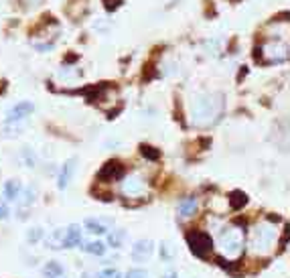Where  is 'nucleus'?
<instances>
[{
  "label": "nucleus",
  "instance_id": "obj_10",
  "mask_svg": "<svg viewBox=\"0 0 290 278\" xmlns=\"http://www.w3.org/2000/svg\"><path fill=\"white\" fill-rule=\"evenodd\" d=\"M73 172H75V158H69V160L61 166V172H59V177H57V187H59L61 191L69 185V181H71Z\"/></svg>",
  "mask_w": 290,
  "mask_h": 278
},
{
  "label": "nucleus",
  "instance_id": "obj_4",
  "mask_svg": "<svg viewBox=\"0 0 290 278\" xmlns=\"http://www.w3.org/2000/svg\"><path fill=\"white\" fill-rule=\"evenodd\" d=\"M288 59V45L286 41L280 39H268L258 47V61L264 65H274V63H284Z\"/></svg>",
  "mask_w": 290,
  "mask_h": 278
},
{
  "label": "nucleus",
  "instance_id": "obj_25",
  "mask_svg": "<svg viewBox=\"0 0 290 278\" xmlns=\"http://www.w3.org/2000/svg\"><path fill=\"white\" fill-rule=\"evenodd\" d=\"M18 2L24 10H32V8H39L43 4V0H18Z\"/></svg>",
  "mask_w": 290,
  "mask_h": 278
},
{
  "label": "nucleus",
  "instance_id": "obj_14",
  "mask_svg": "<svg viewBox=\"0 0 290 278\" xmlns=\"http://www.w3.org/2000/svg\"><path fill=\"white\" fill-rule=\"evenodd\" d=\"M83 227H85L89 233H93V235H101V233H105V231H107V227H105L103 219L99 221V219H93V217H87V219L83 221Z\"/></svg>",
  "mask_w": 290,
  "mask_h": 278
},
{
  "label": "nucleus",
  "instance_id": "obj_11",
  "mask_svg": "<svg viewBox=\"0 0 290 278\" xmlns=\"http://www.w3.org/2000/svg\"><path fill=\"white\" fill-rule=\"evenodd\" d=\"M75 246H81V227H79L77 223H71V225L65 229L63 248H75Z\"/></svg>",
  "mask_w": 290,
  "mask_h": 278
},
{
  "label": "nucleus",
  "instance_id": "obj_30",
  "mask_svg": "<svg viewBox=\"0 0 290 278\" xmlns=\"http://www.w3.org/2000/svg\"><path fill=\"white\" fill-rule=\"evenodd\" d=\"M162 278H176V272H166Z\"/></svg>",
  "mask_w": 290,
  "mask_h": 278
},
{
  "label": "nucleus",
  "instance_id": "obj_7",
  "mask_svg": "<svg viewBox=\"0 0 290 278\" xmlns=\"http://www.w3.org/2000/svg\"><path fill=\"white\" fill-rule=\"evenodd\" d=\"M122 177H124V166H122L118 160H110V162H105V164L99 168V172H97V179H99L101 183L120 181Z\"/></svg>",
  "mask_w": 290,
  "mask_h": 278
},
{
  "label": "nucleus",
  "instance_id": "obj_6",
  "mask_svg": "<svg viewBox=\"0 0 290 278\" xmlns=\"http://www.w3.org/2000/svg\"><path fill=\"white\" fill-rule=\"evenodd\" d=\"M185 239H187L189 250H191L197 258H207L209 252L213 250V239H211V235H209L207 231L193 229V231H189V233L185 235Z\"/></svg>",
  "mask_w": 290,
  "mask_h": 278
},
{
  "label": "nucleus",
  "instance_id": "obj_2",
  "mask_svg": "<svg viewBox=\"0 0 290 278\" xmlns=\"http://www.w3.org/2000/svg\"><path fill=\"white\" fill-rule=\"evenodd\" d=\"M278 241V229L270 219H262L253 225L251 237H249V250L256 256H268L272 254L274 246Z\"/></svg>",
  "mask_w": 290,
  "mask_h": 278
},
{
  "label": "nucleus",
  "instance_id": "obj_19",
  "mask_svg": "<svg viewBox=\"0 0 290 278\" xmlns=\"http://www.w3.org/2000/svg\"><path fill=\"white\" fill-rule=\"evenodd\" d=\"M79 248L87 254H93V256H103L105 254V244H101V241H87V244H81Z\"/></svg>",
  "mask_w": 290,
  "mask_h": 278
},
{
  "label": "nucleus",
  "instance_id": "obj_27",
  "mask_svg": "<svg viewBox=\"0 0 290 278\" xmlns=\"http://www.w3.org/2000/svg\"><path fill=\"white\" fill-rule=\"evenodd\" d=\"M116 270L114 268H105V270H101L99 274H97V278H116Z\"/></svg>",
  "mask_w": 290,
  "mask_h": 278
},
{
  "label": "nucleus",
  "instance_id": "obj_17",
  "mask_svg": "<svg viewBox=\"0 0 290 278\" xmlns=\"http://www.w3.org/2000/svg\"><path fill=\"white\" fill-rule=\"evenodd\" d=\"M227 201H229L231 209H241L247 203V195L243 191H231L229 197H227Z\"/></svg>",
  "mask_w": 290,
  "mask_h": 278
},
{
  "label": "nucleus",
  "instance_id": "obj_23",
  "mask_svg": "<svg viewBox=\"0 0 290 278\" xmlns=\"http://www.w3.org/2000/svg\"><path fill=\"white\" fill-rule=\"evenodd\" d=\"M142 156H144V158H150V160H156V158L160 156V152L154 150L152 146H142Z\"/></svg>",
  "mask_w": 290,
  "mask_h": 278
},
{
  "label": "nucleus",
  "instance_id": "obj_29",
  "mask_svg": "<svg viewBox=\"0 0 290 278\" xmlns=\"http://www.w3.org/2000/svg\"><path fill=\"white\" fill-rule=\"evenodd\" d=\"M103 2H105V8H110V10H112V8H114V6H118L122 0H103Z\"/></svg>",
  "mask_w": 290,
  "mask_h": 278
},
{
  "label": "nucleus",
  "instance_id": "obj_15",
  "mask_svg": "<svg viewBox=\"0 0 290 278\" xmlns=\"http://www.w3.org/2000/svg\"><path fill=\"white\" fill-rule=\"evenodd\" d=\"M20 191H22V185L18 183V181H6L4 183V197L8 199V201H16L18 199V195H20Z\"/></svg>",
  "mask_w": 290,
  "mask_h": 278
},
{
  "label": "nucleus",
  "instance_id": "obj_22",
  "mask_svg": "<svg viewBox=\"0 0 290 278\" xmlns=\"http://www.w3.org/2000/svg\"><path fill=\"white\" fill-rule=\"evenodd\" d=\"M160 258H162L164 262H168V260L172 258V246H170L168 241H162V244H160Z\"/></svg>",
  "mask_w": 290,
  "mask_h": 278
},
{
  "label": "nucleus",
  "instance_id": "obj_28",
  "mask_svg": "<svg viewBox=\"0 0 290 278\" xmlns=\"http://www.w3.org/2000/svg\"><path fill=\"white\" fill-rule=\"evenodd\" d=\"M8 215H10V211H8L6 203H4V201H0V219H6Z\"/></svg>",
  "mask_w": 290,
  "mask_h": 278
},
{
  "label": "nucleus",
  "instance_id": "obj_12",
  "mask_svg": "<svg viewBox=\"0 0 290 278\" xmlns=\"http://www.w3.org/2000/svg\"><path fill=\"white\" fill-rule=\"evenodd\" d=\"M63 241H65V229H61V227L53 229V231L45 237V244H47V248H51V250H63Z\"/></svg>",
  "mask_w": 290,
  "mask_h": 278
},
{
  "label": "nucleus",
  "instance_id": "obj_9",
  "mask_svg": "<svg viewBox=\"0 0 290 278\" xmlns=\"http://www.w3.org/2000/svg\"><path fill=\"white\" fill-rule=\"evenodd\" d=\"M154 252V246H152V239H138L132 250H130V256L134 262H146Z\"/></svg>",
  "mask_w": 290,
  "mask_h": 278
},
{
  "label": "nucleus",
  "instance_id": "obj_24",
  "mask_svg": "<svg viewBox=\"0 0 290 278\" xmlns=\"http://www.w3.org/2000/svg\"><path fill=\"white\" fill-rule=\"evenodd\" d=\"M126 278H148V272L142 268H132V270H128Z\"/></svg>",
  "mask_w": 290,
  "mask_h": 278
},
{
  "label": "nucleus",
  "instance_id": "obj_26",
  "mask_svg": "<svg viewBox=\"0 0 290 278\" xmlns=\"http://www.w3.org/2000/svg\"><path fill=\"white\" fill-rule=\"evenodd\" d=\"M22 158L26 160V166H34V154H30V150H28V148H24V150H22Z\"/></svg>",
  "mask_w": 290,
  "mask_h": 278
},
{
  "label": "nucleus",
  "instance_id": "obj_5",
  "mask_svg": "<svg viewBox=\"0 0 290 278\" xmlns=\"http://www.w3.org/2000/svg\"><path fill=\"white\" fill-rule=\"evenodd\" d=\"M120 193L126 197V199H136V197H144L148 187H146V179L140 175V172H130V175H124L120 179Z\"/></svg>",
  "mask_w": 290,
  "mask_h": 278
},
{
  "label": "nucleus",
  "instance_id": "obj_1",
  "mask_svg": "<svg viewBox=\"0 0 290 278\" xmlns=\"http://www.w3.org/2000/svg\"><path fill=\"white\" fill-rule=\"evenodd\" d=\"M223 108H225V99L221 93L203 91V93L191 95L189 106H187V116H189L191 126L209 128L215 122H219V118L223 116Z\"/></svg>",
  "mask_w": 290,
  "mask_h": 278
},
{
  "label": "nucleus",
  "instance_id": "obj_3",
  "mask_svg": "<svg viewBox=\"0 0 290 278\" xmlns=\"http://www.w3.org/2000/svg\"><path fill=\"white\" fill-rule=\"evenodd\" d=\"M217 248L225 258L237 260L243 254V229H237L235 225L225 227L217 239Z\"/></svg>",
  "mask_w": 290,
  "mask_h": 278
},
{
  "label": "nucleus",
  "instance_id": "obj_8",
  "mask_svg": "<svg viewBox=\"0 0 290 278\" xmlns=\"http://www.w3.org/2000/svg\"><path fill=\"white\" fill-rule=\"evenodd\" d=\"M32 110H34V106L30 101H18L16 106H12L6 112V124H14V122L24 120L28 114H32Z\"/></svg>",
  "mask_w": 290,
  "mask_h": 278
},
{
  "label": "nucleus",
  "instance_id": "obj_18",
  "mask_svg": "<svg viewBox=\"0 0 290 278\" xmlns=\"http://www.w3.org/2000/svg\"><path fill=\"white\" fill-rule=\"evenodd\" d=\"M126 241V229H114L107 233V244L112 248H122Z\"/></svg>",
  "mask_w": 290,
  "mask_h": 278
},
{
  "label": "nucleus",
  "instance_id": "obj_31",
  "mask_svg": "<svg viewBox=\"0 0 290 278\" xmlns=\"http://www.w3.org/2000/svg\"><path fill=\"white\" fill-rule=\"evenodd\" d=\"M81 278H93V276H91V274H87V272H85V274H83V276H81Z\"/></svg>",
  "mask_w": 290,
  "mask_h": 278
},
{
  "label": "nucleus",
  "instance_id": "obj_16",
  "mask_svg": "<svg viewBox=\"0 0 290 278\" xmlns=\"http://www.w3.org/2000/svg\"><path fill=\"white\" fill-rule=\"evenodd\" d=\"M43 276H45V278H61V276H63V266H61L59 262L51 260V262H47V264L43 266Z\"/></svg>",
  "mask_w": 290,
  "mask_h": 278
},
{
  "label": "nucleus",
  "instance_id": "obj_21",
  "mask_svg": "<svg viewBox=\"0 0 290 278\" xmlns=\"http://www.w3.org/2000/svg\"><path fill=\"white\" fill-rule=\"evenodd\" d=\"M43 239V227H30L26 231V241L28 244H39Z\"/></svg>",
  "mask_w": 290,
  "mask_h": 278
},
{
  "label": "nucleus",
  "instance_id": "obj_13",
  "mask_svg": "<svg viewBox=\"0 0 290 278\" xmlns=\"http://www.w3.org/2000/svg\"><path fill=\"white\" fill-rule=\"evenodd\" d=\"M197 211V199L195 197H185L178 203V215L180 217H193Z\"/></svg>",
  "mask_w": 290,
  "mask_h": 278
},
{
  "label": "nucleus",
  "instance_id": "obj_20",
  "mask_svg": "<svg viewBox=\"0 0 290 278\" xmlns=\"http://www.w3.org/2000/svg\"><path fill=\"white\" fill-rule=\"evenodd\" d=\"M18 199H20V205H22V207H28V205L34 201V189H32V187H26L24 191H20Z\"/></svg>",
  "mask_w": 290,
  "mask_h": 278
}]
</instances>
